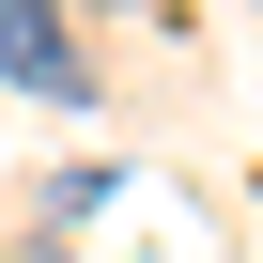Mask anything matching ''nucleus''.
I'll return each instance as SVG.
<instances>
[{
	"label": "nucleus",
	"instance_id": "nucleus-1",
	"mask_svg": "<svg viewBox=\"0 0 263 263\" xmlns=\"http://www.w3.org/2000/svg\"><path fill=\"white\" fill-rule=\"evenodd\" d=\"M0 78L47 93V108H93V62H78V31H62V0H0Z\"/></svg>",
	"mask_w": 263,
	"mask_h": 263
},
{
	"label": "nucleus",
	"instance_id": "nucleus-2",
	"mask_svg": "<svg viewBox=\"0 0 263 263\" xmlns=\"http://www.w3.org/2000/svg\"><path fill=\"white\" fill-rule=\"evenodd\" d=\"M108 16H155V0H108Z\"/></svg>",
	"mask_w": 263,
	"mask_h": 263
}]
</instances>
